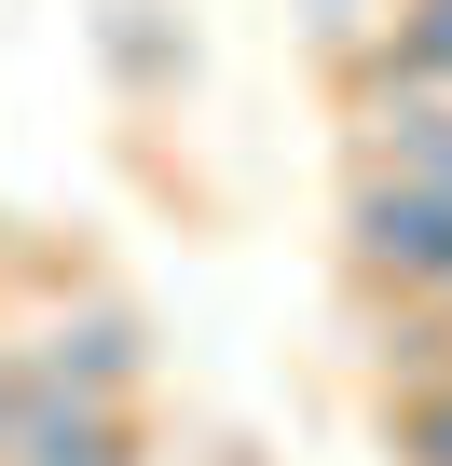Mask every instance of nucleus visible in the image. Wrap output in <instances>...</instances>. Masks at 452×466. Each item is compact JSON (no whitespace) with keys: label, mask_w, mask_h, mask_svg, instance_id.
<instances>
[{"label":"nucleus","mask_w":452,"mask_h":466,"mask_svg":"<svg viewBox=\"0 0 452 466\" xmlns=\"http://www.w3.org/2000/svg\"><path fill=\"white\" fill-rule=\"evenodd\" d=\"M42 357V384L55 398H137V370H151V329H137V302H110V289H83V302H55V329L28 343Z\"/></svg>","instance_id":"nucleus-2"},{"label":"nucleus","mask_w":452,"mask_h":466,"mask_svg":"<svg viewBox=\"0 0 452 466\" xmlns=\"http://www.w3.org/2000/svg\"><path fill=\"white\" fill-rule=\"evenodd\" d=\"M397 466H452V384L397 398Z\"/></svg>","instance_id":"nucleus-8"},{"label":"nucleus","mask_w":452,"mask_h":466,"mask_svg":"<svg viewBox=\"0 0 452 466\" xmlns=\"http://www.w3.org/2000/svg\"><path fill=\"white\" fill-rule=\"evenodd\" d=\"M28 398H42V357L0 343V466H15V439H28Z\"/></svg>","instance_id":"nucleus-9"},{"label":"nucleus","mask_w":452,"mask_h":466,"mask_svg":"<svg viewBox=\"0 0 452 466\" xmlns=\"http://www.w3.org/2000/svg\"><path fill=\"white\" fill-rule=\"evenodd\" d=\"M384 15H397V0H302V28H316V42H329L343 69H357V56L384 42Z\"/></svg>","instance_id":"nucleus-7"},{"label":"nucleus","mask_w":452,"mask_h":466,"mask_svg":"<svg viewBox=\"0 0 452 466\" xmlns=\"http://www.w3.org/2000/svg\"><path fill=\"white\" fill-rule=\"evenodd\" d=\"M370 370H384L397 398L452 384V302H384V343H370Z\"/></svg>","instance_id":"nucleus-5"},{"label":"nucleus","mask_w":452,"mask_h":466,"mask_svg":"<svg viewBox=\"0 0 452 466\" xmlns=\"http://www.w3.org/2000/svg\"><path fill=\"white\" fill-rule=\"evenodd\" d=\"M15 466H137V411H110V398H55V384H42Z\"/></svg>","instance_id":"nucleus-3"},{"label":"nucleus","mask_w":452,"mask_h":466,"mask_svg":"<svg viewBox=\"0 0 452 466\" xmlns=\"http://www.w3.org/2000/svg\"><path fill=\"white\" fill-rule=\"evenodd\" d=\"M110 69H124V83H178L192 56H178V42L151 28V0H110Z\"/></svg>","instance_id":"nucleus-6"},{"label":"nucleus","mask_w":452,"mask_h":466,"mask_svg":"<svg viewBox=\"0 0 452 466\" xmlns=\"http://www.w3.org/2000/svg\"><path fill=\"white\" fill-rule=\"evenodd\" d=\"M357 165H370V178H425V192H452V96H384V110L357 124Z\"/></svg>","instance_id":"nucleus-4"},{"label":"nucleus","mask_w":452,"mask_h":466,"mask_svg":"<svg viewBox=\"0 0 452 466\" xmlns=\"http://www.w3.org/2000/svg\"><path fill=\"white\" fill-rule=\"evenodd\" d=\"M343 261H357V289H384V302H452V192L357 165V192H343Z\"/></svg>","instance_id":"nucleus-1"}]
</instances>
